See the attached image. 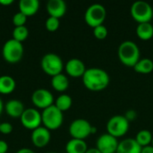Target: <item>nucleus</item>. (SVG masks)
<instances>
[{
  "mask_svg": "<svg viewBox=\"0 0 153 153\" xmlns=\"http://www.w3.org/2000/svg\"><path fill=\"white\" fill-rule=\"evenodd\" d=\"M82 79L85 88L91 91L105 90L110 82V76L108 72L98 67L86 69Z\"/></svg>",
  "mask_w": 153,
  "mask_h": 153,
  "instance_id": "obj_1",
  "label": "nucleus"
},
{
  "mask_svg": "<svg viewBox=\"0 0 153 153\" xmlns=\"http://www.w3.org/2000/svg\"><path fill=\"white\" fill-rule=\"evenodd\" d=\"M117 56L123 65L134 68V66L141 59L140 48L132 40H125L118 47Z\"/></svg>",
  "mask_w": 153,
  "mask_h": 153,
  "instance_id": "obj_2",
  "label": "nucleus"
},
{
  "mask_svg": "<svg viewBox=\"0 0 153 153\" xmlns=\"http://www.w3.org/2000/svg\"><path fill=\"white\" fill-rule=\"evenodd\" d=\"M43 126L49 131L58 129L64 122L63 112L60 111L55 105H52L42 110L41 113Z\"/></svg>",
  "mask_w": 153,
  "mask_h": 153,
  "instance_id": "obj_3",
  "label": "nucleus"
},
{
  "mask_svg": "<svg viewBox=\"0 0 153 153\" xmlns=\"http://www.w3.org/2000/svg\"><path fill=\"white\" fill-rule=\"evenodd\" d=\"M131 16L138 23L151 22L153 19V7L146 1L139 0L133 3L130 8Z\"/></svg>",
  "mask_w": 153,
  "mask_h": 153,
  "instance_id": "obj_4",
  "label": "nucleus"
},
{
  "mask_svg": "<svg viewBox=\"0 0 153 153\" xmlns=\"http://www.w3.org/2000/svg\"><path fill=\"white\" fill-rule=\"evenodd\" d=\"M23 52L24 48L22 43L18 42L13 39L5 41L2 48L3 58L9 64L18 63L22 58Z\"/></svg>",
  "mask_w": 153,
  "mask_h": 153,
  "instance_id": "obj_5",
  "label": "nucleus"
},
{
  "mask_svg": "<svg viewBox=\"0 0 153 153\" xmlns=\"http://www.w3.org/2000/svg\"><path fill=\"white\" fill-rule=\"evenodd\" d=\"M40 65L43 72L51 77L62 74L65 67L62 58L55 53H48L44 55L41 58Z\"/></svg>",
  "mask_w": 153,
  "mask_h": 153,
  "instance_id": "obj_6",
  "label": "nucleus"
},
{
  "mask_svg": "<svg viewBox=\"0 0 153 153\" xmlns=\"http://www.w3.org/2000/svg\"><path fill=\"white\" fill-rule=\"evenodd\" d=\"M107 17V11L103 4H92L90 5L85 13L84 21L91 28L102 25Z\"/></svg>",
  "mask_w": 153,
  "mask_h": 153,
  "instance_id": "obj_7",
  "label": "nucleus"
},
{
  "mask_svg": "<svg viewBox=\"0 0 153 153\" xmlns=\"http://www.w3.org/2000/svg\"><path fill=\"white\" fill-rule=\"evenodd\" d=\"M130 122L125 117L124 115H115L111 117L107 123L108 134L116 138L122 137L126 134L129 130Z\"/></svg>",
  "mask_w": 153,
  "mask_h": 153,
  "instance_id": "obj_8",
  "label": "nucleus"
},
{
  "mask_svg": "<svg viewBox=\"0 0 153 153\" xmlns=\"http://www.w3.org/2000/svg\"><path fill=\"white\" fill-rule=\"evenodd\" d=\"M91 124L83 118H78L74 121L69 126V134L74 139L85 140L87 137L91 135Z\"/></svg>",
  "mask_w": 153,
  "mask_h": 153,
  "instance_id": "obj_9",
  "label": "nucleus"
},
{
  "mask_svg": "<svg viewBox=\"0 0 153 153\" xmlns=\"http://www.w3.org/2000/svg\"><path fill=\"white\" fill-rule=\"evenodd\" d=\"M20 119H21V123L22 126L31 131L41 126V124H42L41 113L38 109L33 108H26L23 111Z\"/></svg>",
  "mask_w": 153,
  "mask_h": 153,
  "instance_id": "obj_10",
  "label": "nucleus"
},
{
  "mask_svg": "<svg viewBox=\"0 0 153 153\" xmlns=\"http://www.w3.org/2000/svg\"><path fill=\"white\" fill-rule=\"evenodd\" d=\"M54 96L47 89H37L31 94L32 104L40 109H45L54 105Z\"/></svg>",
  "mask_w": 153,
  "mask_h": 153,
  "instance_id": "obj_11",
  "label": "nucleus"
},
{
  "mask_svg": "<svg viewBox=\"0 0 153 153\" xmlns=\"http://www.w3.org/2000/svg\"><path fill=\"white\" fill-rule=\"evenodd\" d=\"M119 142L117 138L109 134H103L98 139L96 143V148L101 153H116L117 151Z\"/></svg>",
  "mask_w": 153,
  "mask_h": 153,
  "instance_id": "obj_12",
  "label": "nucleus"
},
{
  "mask_svg": "<svg viewBox=\"0 0 153 153\" xmlns=\"http://www.w3.org/2000/svg\"><path fill=\"white\" fill-rule=\"evenodd\" d=\"M31 143L37 148H44L46 147L50 140H51V134L48 129L44 126H39L32 131L31 133Z\"/></svg>",
  "mask_w": 153,
  "mask_h": 153,
  "instance_id": "obj_13",
  "label": "nucleus"
},
{
  "mask_svg": "<svg viewBox=\"0 0 153 153\" xmlns=\"http://www.w3.org/2000/svg\"><path fill=\"white\" fill-rule=\"evenodd\" d=\"M65 72L71 77H82L86 71L84 63L79 58H71L65 65Z\"/></svg>",
  "mask_w": 153,
  "mask_h": 153,
  "instance_id": "obj_14",
  "label": "nucleus"
},
{
  "mask_svg": "<svg viewBox=\"0 0 153 153\" xmlns=\"http://www.w3.org/2000/svg\"><path fill=\"white\" fill-rule=\"evenodd\" d=\"M46 9L49 16L60 19L65 14L67 6L64 0H49L47 3Z\"/></svg>",
  "mask_w": 153,
  "mask_h": 153,
  "instance_id": "obj_15",
  "label": "nucleus"
},
{
  "mask_svg": "<svg viewBox=\"0 0 153 153\" xmlns=\"http://www.w3.org/2000/svg\"><path fill=\"white\" fill-rule=\"evenodd\" d=\"M6 114L13 118H20L25 110L23 103L19 100H10L4 105Z\"/></svg>",
  "mask_w": 153,
  "mask_h": 153,
  "instance_id": "obj_16",
  "label": "nucleus"
},
{
  "mask_svg": "<svg viewBox=\"0 0 153 153\" xmlns=\"http://www.w3.org/2000/svg\"><path fill=\"white\" fill-rule=\"evenodd\" d=\"M142 147L137 143L135 139L126 138L119 142L116 153H141Z\"/></svg>",
  "mask_w": 153,
  "mask_h": 153,
  "instance_id": "obj_17",
  "label": "nucleus"
},
{
  "mask_svg": "<svg viewBox=\"0 0 153 153\" xmlns=\"http://www.w3.org/2000/svg\"><path fill=\"white\" fill-rule=\"evenodd\" d=\"M19 12L22 13L27 17L33 16L37 13L39 8V0H21L19 2Z\"/></svg>",
  "mask_w": 153,
  "mask_h": 153,
  "instance_id": "obj_18",
  "label": "nucleus"
},
{
  "mask_svg": "<svg viewBox=\"0 0 153 153\" xmlns=\"http://www.w3.org/2000/svg\"><path fill=\"white\" fill-rule=\"evenodd\" d=\"M87 143L84 140L74 139L69 140L65 145L66 153H85L88 150Z\"/></svg>",
  "mask_w": 153,
  "mask_h": 153,
  "instance_id": "obj_19",
  "label": "nucleus"
},
{
  "mask_svg": "<svg viewBox=\"0 0 153 153\" xmlns=\"http://www.w3.org/2000/svg\"><path fill=\"white\" fill-rule=\"evenodd\" d=\"M16 87L15 80L10 75L0 76V94H11Z\"/></svg>",
  "mask_w": 153,
  "mask_h": 153,
  "instance_id": "obj_20",
  "label": "nucleus"
},
{
  "mask_svg": "<svg viewBox=\"0 0 153 153\" xmlns=\"http://www.w3.org/2000/svg\"><path fill=\"white\" fill-rule=\"evenodd\" d=\"M51 86L56 91L63 92L65 91L69 87V80L64 74H59L55 75L51 79Z\"/></svg>",
  "mask_w": 153,
  "mask_h": 153,
  "instance_id": "obj_21",
  "label": "nucleus"
},
{
  "mask_svg": "<svg viewBox=\"0 0 153 153\" xmlns=\"http://www.w3.org/2000/svg\"><path fill=\"white\" fill-rule=\"evenodd\" d=\"M135 31L139 39L142 40H149L153 37V25L151 22L138 23Z\"/></svg>",
  "mask_w": 153,
  "mask_h": 153,
  "instance_id": "obj_22",
  "label": "nucleus"
},
{
  "mask_svg": "<svg viewBox=\"0 0 153 153\" xmlns=\"http://www.w3.org/2000/svg\"><path fill=\"white\" fill-rule=\"evenodd\" d=\"M134 69L138 74H148L153 71V61L151 58H141L134 66Z\"/></svg>",
  "mask_w": 153,
  "mask_h": 153,
  "instance_id": "obj_23",
  "label": "nucleus"
},
{
  "mask_svg": "<svg viewBox=\"0 0 153 153\" xmlns=\"http://www.w3.org/2000/svg\"><path fill=\"white\" fill-rule=\"evenodd\" d=\"M60 111L65 112L67 111L68 109L71 108L72 105H73V100L71 98V96H69L68 94H61L59 95L56 100H55V104H54Z\"/></svg>",
  "mask_w": 153,
  "mask_h": 153,
  "instance_id": "obj_24",
  "label": "nucleus"
},
{
  "mask_svg": "<svg viewBox=\"0 0 153 153\" xmlns=\"http://www.w3.org/2000/svg\"><path fill=\"white\" fill-rule=\"evenodd\" d=\"M153 135L152 134L146 129H143L140 130L136 135H135V141L137 142V143L143 148V147H146L149 145H152V142Z\"/></svg>",
  "mask_w": 153,
  "mask_h": 153,
  "instance_id": "obj_25",
  "label": "nucleus"
},
{
  "mask_svg": "<svg viewBox=\"0 0 153 153\" xmlns=\"http://www.w3.org/2000/svg\"><path fill=\"white\" fill-rule=\"evenodd\" d=\"M13 39L18 42L24 41L28 36H29V30L26 26H20V27H14L13 30Z\"/></svg>",
  "mask_w": 153,
  "mask_h": 153,
  "instance_id": "obj_26",
  "label": "nucleus"
},
{
  "mask_svg": "<svg viewBox=\"0 0 153 153\" xmlns=\"http://www.w3.org/2000/svg\"><path fill=\"white\" fill-rule=\"evenodd\" d=\"M59 26H60V22H59V19H57V18L48 16V19L46 20L45 27L48 31H50V32L56 31L58 30Z\"/></svg>",
  "mask_w": 153,
  "mask_h": 153,
  "instance_id": "obj_27",
  "label": "nucleus"
},
{
  "mask_svg": "<svg viewBox=\"0 0 153 153\" xmlns=\"http://www.w3.org/2000/svg\"><path fill=\"white\" fill-rule=\"evenodd\" d=\"M108 34V30L104 24L93 28V35L98 39H105Z\"/></svg>",
  "mask_w": 153,
  "mask_h": 153,
  "instance_id": "obj_28",
  "label": "nucleus"
},
{
  "mask_svg": "<svg viewBox=\"0 0 153 153\" xmlns=\"http://www.w3.org/2000/svg\"><path fill=\"white\" fill-rule=\"evenodd\" d=\"M27 16L24 15L22 13L18 12L16 13L13 17V24L14 25V27H20V26H25V23L27 22Z\"/></svg>",
  "mask_w": 153,
  "mask_h": 153,
  "instance_id": "obj_29",
  "label": "nucleus"
},
{
  "mask_svg": "<svg viewBox=\"0 0 153 153\" xmlns=\"http://www.w3.org/2000/svg\"><path fill=\"white\" fill-rule=\"evenodd\" d=\"M13 125L7 122L0 123V133L3 134H9L13 132Z\"/></svg>",
  "mask_w": 153,
  "mask_h": 153,
  "instance_id": "obj_30",
  "label": "nucleus"
},
{
  "mask_svg": "<svg viewBox=\"0 0 153 153\" xmlns=\"http://www.w3.org/2000/svg\"><path fill=\"white\" fill-rule=\"evenodd\" d=\"M124 116L129 122H132L137 117V112L134 109H129L126 112V114Z\"/></svg>",
  "mask_w": 153,
  "mask_h": 153,
  "instance_id": "obj_31",
  "label": "nucleus"
},
{
  "mask_svg": "<svg viewBox=\"0 0 153 153\" xmlns=\"http://www.w3.org/2000/svg\"><path fill=\"white\" fill-rule=\"evenodd\" d=\"M8 151V144L5 141L0 140V153H6Z\"/></svg>",
  "mask_w": 153,
  "mask_h": 153,
  "instance_id": "obj_32",
  "label": "nucleus"
},
{
  "mask_svg": "<svg viewBox=\"0 0 153 153\" xmlns=\"http://www.w3.org/2000/svg\"><path fill=\"white\" fill-rule=\"evenodd\" d=\"M141 153H153V146L149 145L146 147H143Z\"/></svg>",
  "mask_w": 153,
  "mask_h": 153,
  "instance_id": "obj_33",
  "label": "nucleus"
},
{
  "mask_svg": "<svg viewBox=\"0 0 153 153\" xmlns=\"http://www.w3.org/2000/svg\"><path fill=\"white\" fill-rule=\"evenodd\" d=\"M16 153H35V152H34L32 150H30V149H28V148H22V149L18 150Z\"/></svg>",
  "mask_w": 153,
  "mask_h": 153,
  "instance_id": "obj_34",
  "label": "nucleus"
},
{
  "mask_svg": "<svg viewBox=\"0 0 153 153\" xmlns=\"http://www.w3.org/2000/svg\"><path fill=\"white\" fill-rule=\"evenodd\" d=\"M13 3V0H0V4L2 5H10Z\"/></svg>",
  "mask_w": 153,
  "mask_h": 153,
  "instance_id": "obj_35",
  "label": "nucleus"
},
{
  "mask_svg": "<svg viewBox=\"0 0 153 153\" xmlns=\"http://www.w3.org/2000/svg\"><path fill=\"white\" fill-rule=\"evenodd\" d=\"M85 153H101L96 147L95 148H90V149H88L87 150V152Z\"/></svg>",
  "mask_w": 153,
  "mask_h": 153,
  "instance_id": "obj_36",
  "label": "nucleus"
},
{
  "mask_svg": "<svg viewBox=\"0 0 153 153\" xmlns=\"http://www.w3.org/2000/svg\"><path fill=\"white\" fill-rule=\"evenodd\" d=\"M4 108V103H3V101H2V100H1V98H0V115L2 114Z\"/></svg>",
  "mask_w": 153,
  "mask_h": 153,
  "instance_id": "obj_37",
  "label": "nucleus"
},
{
  "mask_svg": "<svg viewBox=\"0 0 153 153\" xmlns=\"http://www.w3.org/2000/svg\"><path fill=\"white\" fill-rule=\"evenodd\" d=\"M46 153H58V152H46Z\"/></svg>",
  "mask_w": 153,
  "mask_h": 153,
  "instance_id": "obj_38",
  "label": "nucleus"
},
{
  "mask_svg": "<svg viewBox=\"0 0 153 153\" xmlns=\"http://www.w3.org/2000/svg\"><path fill=\"white\" fill-rule=\"evenodd\" d=\"M152 145L153 146V138H152Z\"/></svg>",
  "mask_w": 153,
  "mask_h": 153,
  "instance_id": "obj_39",
  "label": "nucleus"
}]
</instances>
